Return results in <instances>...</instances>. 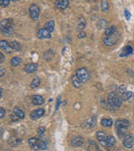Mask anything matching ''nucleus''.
Here are the masks:
<instances>
[{"label":"nucleus","instance_id":"cd10ccee","mask_svg":"<svg viewBox=\"0 0 134 151\" xmlns=\"http://www.w3.org/2000/svg\"><path fill=\"white\" fill-rule=\"evenodd\" d=\"M45 29H47L51 33L54 32V30H55V21L49 20V22H47L46 24H45Z\"/></svg>","mask_w":134,"mask_h":151},{"label":"nucleus","instance_id":"412c9836","mask_svg":"<svg viewBox=\"0 0 134 151\" xmlns=\"http://www.w3.org/2000/svg\"><path fill=\"white\" fill-rule=\"evenodd\" d=\"M54 56H55V52H54V50H53L52 49H49V50H48L46 52L44 53V60H46V61H50V60H52V59L54 58Z\"/></svg>","mask_w":134,"mask_h":151},{"label":"nucleus","instance_id":"e433bc0d","mask_svg":"<svg viewBox=\"0 0 134 151\" xmlns=\"http://www.w3.org/2000/svg\"><path fill=\"white\" fill-rule=\"evenodd\" d=\"M10 3V1L9 0H1L0 1V5L1 7H7L9 5Z\"/></svg>","mask_w":134,"mask_h":151},{"label":"nucleus","instance_id":"5701e85b","mask_svg":"<svg viewBox=\"0 0 134 151\" xmlns=\"http://www.w3.org/2000/svg\"><path fill=\"white\" fill-rule=\"evenodd\" d=\"M14 113L17 116V117H19V118H24V116H25V114H24V111H22V109H20L19 107H14Z\"/></svg>","mask_w":134,"mask_h":151},{"label":"nucleus","instance_id":"aec40b11","mask_svg":"<svg viewBox=\"0 0 134 151\" xmlns=\"http://www.w3.org/2000/svg\"><path fill=\"white\" fill-rule=\"evenodd\" d=\"M32 102L35 105H42L44 103V99L43 96H40V95H35L33 96Z\"/></svg>","mask_w":134,"mask_h":151},{"label":"nucleus","instance_id":"a211bd4d","mask_svg":"<svg viewBox=\"0 0 134 151\" xmlns=\"http://www.w3.org/2000/svg\"><path fill=\"white\" fill-rule=\"evenodd\" d=\"M97 123V117H91L85 121V127L88 129H92Z\"/></svg>","mask_w":134,"mask_h":151},{"label":"nucleus","instance_id":"f03ea898","mask_svg":"<svg viewBox=\"0 0 134 151\" xmlns=\"http://www.w3.org/2000/svg\"><path fill=\"white\" fill-rule=\"evenodd\" d=\"M107 102L112 108H119L122 105V99L120 96L117 92H111L108 95Z\"/></svg>","mask_w":134,"mask_h":151},{"label":"nucleus","instance_id":"9b49d317","mask_svg":"<svg viewBox=\"0 0 134 151\" xmlns=\"http://www.w3.org/2000/svg\"><path fill=\"white\" fill-rule=\"evenodd\" d=\"M84 143V138L81 136L74 137L71 140V144L72 147H81Z\"/></svg>","mask_w":134,"mask_h":151},{"label":"nucleus","instance_id":"dca6fc26","mask_svg":"<svg viewBox=\"0 0 134 151\" xmlns=\"http://www.w3.org/2000/svg\"><path fill=\"white\" fill-rule=\"evenodd\" d=\"M55 5L59 9H65L69 5V1H67V0H58V1L55 2Z\"/></svg>","mask_w":134,"mask_h":151},{"label":"nucleus","instance_id":"f3484780","mask_svg":"<svg viewBox=\"0 0 134 151\" xmlns=\"http://www.w3.org/2000/svg\"><path fill=\"white\" fill-rule=\"evenodd\" d=\"M133 97H134V92H130V91H127L126 92H124L123 94L121 95V99L122 101H128L130 99H132Z\"/></svg>","mask_w":134,"mask_h":151},{"label":"nucleus","instance_id":"ea45409f","mask_svg":"<svg viewBox=\"0 0 134 151\" xmlns=\"http://www.w3.org/2000/svg\"><path fill=\"white\" fill-rule=\"evenodd\" d=\"M124 15H125V18H126L127 20H130V19H131V14H130L129 10L125 9L124 10Z\"/></svg>","mask_w":134,"mask_h":151},{"label":"nucleus","instance_id":"f8f14e48","mask_svg":"<svg viewBox=\"0 0 134 151\" xmlns=\"http://www.w3.org/2000/svg\"><path fill=\"white\" fill-rule=\"evenodd\" d=\"M128 126H129V121L127 119H124V118L118 119L115 123V128L117 129H120V128H128Z\"/></svg>","mask_w":134,"mask_h":151},{"label":"nucleus","instance_id":"39448f33","mask_svg":"<svg viewBox=\"0 0 134 151\" xmlns=\"http://www.w3.org/2000/svg\"><path fill=\"white\" fill-rule=\"evenodd\" d=\"M28 10H29V14H30L31 19L34 20H38V18L40 16V7L37 4H35V3H33V4L30 5Z\"/></svg>","mask_w":134,"mask_h":151},{"label":"nucleus","instance_id":"ddd939ff","mask_svg":"<svg viewBox=\"0 0 134 151\" xmlns=\"http://www.w3.org/2000/svg\"><path fill=\"white\" fill-rule=\"evenodd\" d=\"M37 69H38V65L37 64H35V63H29V64L26 65L24 66V70L26 73H34L37 71Z\"/></svg>","mask_w":134,"mask_h":151},{"label":"nucleus","instance_id":"c85d7f7f","mask_svg":"<svg viewBox=\"0 0 134 151\" xmlns=\"http://www.w3.org/2000/svg\"><path fill=\"white\" fill-rule=\"evenodd\" d=\"M127 131V128H120V129H117V136L120 138H124V136L126 135Z\"/></svg>","mask_w":134,"mask_h":151},{"label":"nucleus","instance_id":"7ed1b4c3","mask_svg":"<svg viewBox=\"0 0 134 151\" xmlns=\"http://www.w3.org/2000/svg\"><path fill=\"white\" fill-rule=\"evenodd\" d=\"M76 75L82 83L87 82L91 78V73H90L89 70L85 68V67L77 69L76 72Z\"/></svg>","mask_w":134,"mask_h":151},{"label":"nucleus","instance_id":"7c9ffc66","mask_svg":"<svg viewBox=\"0 0 134 151\" xmlns=\"http://www.w3.org/2000/svg\"><path fill=\"white\" fill-rule=\"evenodd\" d=\"M10 63H11V65L13 66H19L21 63V59L19 57H18V56H15V57L11 59Z\"/></svg>","mask_w":134,"mask_h":151},{"label":"nucleus","instance_id":"9d476101","mask_svg":"<svg viewBox=\"0 0 134 151\" xmlns=\"http://www.w3.org/2000/svg\"><path fill=\"white\" fill-rule=\"evenodd\" d=\"M28 143L33 150H40V138L36 137L30 138L28 140Z\"/></svg>","mask_w":134,"mask_h":151},{"label":"nucleus","instance_id":"393cba45","mask_svg":"<svg viewBox=\"0 0 134 151\" xmlns=\"http://www.w3.org/2000/svg\"><path fill=\"white\" fill-rule=\"evenodd\" d=\"M40 82H41L40 78V77H38V76H35V77L33 79V81H32L31 84H30L31 88H36V87H38L40 85Z\"/></svg>","mask_w":134,"mask_h":151},{"label":"nucleus","instance_id":"4be33fe9","mask_svg":"<svg viewBox=\"0 0 134 151\" xmlns=\"http://www.w3.org/2000/svg\"><path fill=\"white\" fill-rule=\"evenodd\" d=\"M87 151H99V147L97 144L93 140H90L88 148H87Z\"/></svg>","mask_w":134,"mask_h":151},{"label":"nucleus","instance_id":"bb28decb","mask_svg":"<svg viewBox=\"0 0 134 151\" xmlns=\"http://www.w3.org/2000/svg\"><path fill=\"white\" fill-rule=\"evenodd\" d=\"M116 32H117V27H116V26H114V25L106 28V30H105V34H106L107 36L115 34Z\"/></svg>","mask_w":134,"mask_h":151},{"label":"nucleus","instance_id":"6ab92c4d","mask_svg":"<svg viewBox=\"0 0 134 151\" xmlns=\"http://www.w3.org/2000/svg\"><path fill=\"white\" fill-rule=\"evenodd\" d=\"M101 124L102 127L104 128H109L111 126H112L113 124V121L111 119V118H108V117H104L101 119Z\"/></svg>","mask_w":134,"mask_h":151},{"label":"nucleus","instance_id":"79ce46f5","mask_svg":"<svg viewBox=\"0 0 134 151\" xmlns=\"http://www.w3.org/2000/svg\"><path fill=\"white\" fill-rule=\"evenodd\" d=\"M78 37H79L80 39H83V38L86 37V34H85V32H84V31H81V32L78 34Z\"/></svg>","mask_w":134,"mask_h":151},{"label":"nucleus","instance_id":"0eeeda50","mask_svg":"<svg viewBox=\"0 0 134 151\" xmlns=\"http://www.w3.org/2000/svg\"><path fill=\"white\" fill-rule=\"evenodd\" d=\"M37 36L39 39H50L52 37L51 35V32L49 31L47 29L44 28V29H40L38 33H37Z\"/></svg>","mask_w":134,"mask_h":151},{"label":"nucleus","instance_id":"6e6552de","mask_svg":"<svg viewBox=\"0 0 134 151\" xmlns=\"http://www.w3.org/2000/svg\"><path fill=\"white\" fill-rule=\"evenodd\" d=\"M97 138L99 141V143L101 144L102 146L106 145V139H107V135L105 132L103 131H98L97 133Z\"/></svg>","mask_w":134,"mask_h":151},{"label":"nucleus","instance_id":"f257e3e1","mask_svg":"<svg viewBox=\"0 0 134 151\" xmlns=\"http://www.w3.org/2000/svg\"><path fill=\"white\" fill-rule=\"evenodd\" d=\"M0 29L3 34L11 35L14 34V23L11 19H4L0 23Z\"/></svg>","mask_w":134,"mask_h":151},{"label":"nucleus","instance_id":"72a5a7b5","mask_svg":"<svg viewBox=\"0 0 134 151\" xmlns=\"http://www.w3.org/2000/svg\"><path fill=\"white\" fill-rule=\"evenodd\" d=\"M101 9L103 10V11H107L108 10V8H109V3H108V2L107 1H105V0H103V1H101Z\"/></svg>","mask_w":134,"mask_h":151},{"label":"nucleus","instance_id":"58836bf2","mask_svg":"<svg viewBox=\"0 0 134 151\" xmlns=\"http://www.w3.org/2000/svg\"><path fill=\"white\" fill-rule=\"evenodd\" d=\"M126 89H127V87L125 85H121L120 87H118V92H119V93H121V95H122V94H123L124 92H127Z\"/></svg>","mask_w":134,"mask_h":151},{"label":"nucleus","instance_id":"a19ab883","mask_svg":"<svg viewBox=\"0 0 134 151\" xmlns=\"http://www.w3.org/2000/svg\"><path fill=\"white\" fill-rule=\"evenodd\" d=\"M5 113H6L5 109H4L3 108H0V117H1V118H3Z\"/></svg>","mask_w":134,"mask_h":151},{"label":"nucleus","instance_id":"20e7f679","mask_svg":"<svg viewBox=\"0 0 134 151\" xmlns=\"http://www.w3.org/2000/svg\"><path fill=\"white\" fill-rule=\"evenodd\" d=\"M120 36V33L117 31L115 34L106 37V38L104 39V41H104V44H105L106 45H107V46H112V45H114L117 42L119 41Z\"/></svg>","mask_w":134,"mask_h":151},{"label":"nucleus","instance_id":"4468645a","mask_svg":"<svg viewBox=\"0 0 134 151\" xmlns=\"http://www.w3.org/2000/svg\"><path fill=\"white\" fill-rule=\"evenodd\" d=\"M133 53V49L132 46L130 45H127V46H125L124 48L122 50L120 53L121 57H126V56H128V55H132Z\"/></svg>","mask_w":134,"mask_h":151},{"label":"nucleus","instance_id":"2eb2a0df","mask_svg":"<svg viewBox=\"0 0 134 151\" xmlns=\"http://www.w3.org/2000/svg\"><path fill=\"white\" fill-rule=\"evenodd\" d=\"M0 47L3 50H4L7 53H12V51H13V49L10 46L9 43H8L6 41H3V40L0 41Z\"/></svg>","mask_w":134,"mask_h":151},{"label":"nucleus","instance_id":"c9c22d12","mask_svg":"<svg viewBox=\"0 0 134 151\" xmlns=\"http://www.w3.org/2000/svg\"><path fill=\"white\" fill-rule=\"evenodd\" d=\"M37 133H38V134H39L40 137H42L43 135L44 134V133H45V128H44V127H40V128L37 129Z\"/></svg>","mask_w":134,"mask_h":151},{"label":"nucleus","instance_id":"4c0bfd02","mask_svg":"<svg viewBox=\"0 0 134 151\" xmlns=\"http://www.w3.org/2000/svg\"><path fill=\"white\" fill-rule=\"evenodd\" d=\"M85 27V20L83 21V22H81V23H79L78 24V26H77V29L81 32V31H82V29Z\"/></svg>","mask_w":134,"mask_h":151},{"label":"nucleus","instance_id":"a878e982","mask_svg":"<svg viewBox=\"0 0 134 151\" xmlns=\"http://www.w3.org/2000/svg\"><path fill=\"white\" fill-rule=\"evenodd\" d=\"M115 144H116V138L113 137L112 135L107 136L106 146H107V147H112V146H114Z\"/></svg>","mask_w":134,"mask_h":151},{"label":"nucleus","instance_id":"2f4dec72","mask_svg":"<svg viewBox=\"0 0 134 151\" xmlns=\"http://www.w3.org/2000/svg\"><path fill=\"white\" fill-rule=\"evenodd\" d=\"M9 45L12 47V49L16 50V51H19L20 50V44L18 43L17 41H11L9 43Z\"/></svg>","mask_w":134,"mask_h":151},{"label":"nucleus","instance_id":"1a4fd4ad","mask_svg":"<svg viewBox=\"0 0 134 151\" xmlns=\"http://www.w3.org/2000/svg\"><path fill=\"white\" fill-rule=\"evenodd\" d=\"M45 111L43 108H39V109H36L35 111H33L31 113H30V117L32 120H37L39 118H40L41 117L44 116Z\"/></svg>","mask_w":134,"mask_h":151},{"label":"nucleus","instance_id":"b1692460","mask_svg":"<svg viewBox=\"0 0 134 151\" xmlns=\"http://www.w3.org/2000/svg\"><path fill=\"white\" fill-rule=\"evenodd\" d=\"M71 82H72V84L75 87H76V88H81V83L82 82L79 80V78L76 76V75L73 76L71 77Z\"/></svg>","mask_w":134,"mask_h":151},{"label":"nucleus","instance_id":"473e14b6","mask_svg":"<svg viewBox=\"0 0 134 151\" xmlns=\"http://www.w3.org/2000/svg\"><path fill=\"white\" fill-rule=\"evenodd\" d=\"M48 149V143L45 140H42L40 139V150H45Z\"/></svg>","mask_w":134,"mask_h":151},{"label":"nucleus","instance_id":"37998d69","mask_svg":"<svg viewBox=\"0 0 134 151\" xmlns=\"http://www.w3.org/2000/svg\"><path fill=\"white\" fill-rule=\"evenodd\" d=\"M0 72H1V73H0V76L2 77L4 75V72H5V69L3 68V67H1V68H0Z\"/></svg>","mask_w":134,"mask_h":151},{"label":"nucleus","instance_id":"423d86ee","mask_svg":"<svg viewBox=\"0 0 134 151\" xmlns=\"http://www.w3.org/2000/svg\"><path fill=\"white\" fill-rule=\"evenodd\" d=\"M123 145L124 147H126L127 149H131L133 148L134 144L133 137L132 134H126L124 138H123Z\"/></svg>","mask_w":134,"mask_h":151},{"label":"nucleus","instance_id":"c03bdc74","mask_svg":"<svg viewBox=\"0 0 134 151\" xmlns=\"http://www.w3.org/2000/svg\"><path fill=\"white\" fill-rule=\"evenodd\" d=\"M0 56H1V60H0V63H3V61H4V55H3V54L1 52L0 53Z\"/></svg>","mask_w":134,"mask_h":151},{"label":"nucleus","instance_id":"f704fd0d","mask_svg":"<svg viewBox=\"0 0 134 151\" xmlns=\"http://www.w3.org/2000/svg\"><path fill=\"white\" fill-rule=\"evenodd\" d=\"M108 25V22L104 20H101L98 22V27L101 29H103V28H106Z\"/></svg>","mask_w":134,"mask_h":151},{"label":"nucleus","instance_id":"c756f323","mask_svg":"<svg viewBox=\"0 0 134 151\" xmlns=\"http://www.w3.org/2000/svg\"><path fill=\"white\" fill-rule=\"evenodd\" d=\"M8 143L11 146H17L21 143V139L19 138H11L9 140H8Z\"/></svg>","mask_w":134,"mask_h":151}]
</instances>
